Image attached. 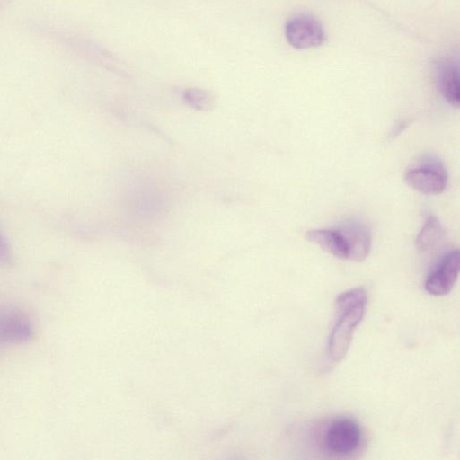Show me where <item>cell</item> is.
<instances>
[{
    "mask_svg": "<svg viewBox=\"0 0 460 460\" xmlns=\"http://www.w3.org/2000/svg\"><path fill=\"white\" fill-rule=\"evenodd\" d=\"M285 36L288 42L297 49L318 47L325 39L320 22L308 14H299L289 19L285 25Z\"/></svg>",
    "mask_w": 460,
    "mask_h": 460,
    "instance_id": "5b68a950",
    "label": "cell"
},
{
    "mask_svg": "<svg viewBox=\"0 0 460 460\" xmlns=\"http://www.w3.org/2000/svg\"><path fill=\"white\" fill-rule=\"evenodd\" d=\"M445 230L440 221L429 215L416 238L417 247L423 251H429L437 246L444 238Z\"/></svg>",
    "mask_w": 460,
    "mask_h": 460,
    "instance_id": "30bf717a",
    "label": "cell"
},
{
    "mask_svg": "<svg viewBox=\"0 0 460 460\" xmlns=\"http://www.w3.org/2000/svg\"><path fill=\"white\" fill-rule=\"evenodd\" d=\"M348 251V260L362 261L371 250V233L368 227L358 220H348L338 228Z\"/></svg>",
    "mask_w": 460,
    "mask_h": 460,
    "instance_id": "52a82bcc",
    "label": "cell"
},
{
    "mask_svg": "<svg viewBox=\"0 0 460 460\" xmlns=\"http://www.w3.org/2000/svg\"><path fill=\"white\" fill-rule=\"evenodd\" d=\"M362 438L361 428L353 418L339 416L325 429L324 449L332 456L347 457L359 449Z\"/></svg>",
    "mask_w": 460,
    "mask_h": 460,
    "instance_id": "7a4b0ae2",
    "label": "cell"
},
{
    "mask_svg": "<svg viewBox=\"0 0 460 460\" xmlns=\"http://www.w3.org/2000/svg\"><path fill=\"white\" fill-rule=\"evenodd\" d=\"M11 261V252L5 239L0 234V265L8 264Z\"/></svg>",
    "mask_w": 460,
    "mask_h": 460,
    "instance_id": "7c38bea8",
    "label": "cell"
},
{
    "mask_svg": "<svg viewBox=\"0 0 460 460\" xmlns=\"http://www.w3.org/2000/svg\"><path fill=\"white\" fill-rule=\"evenodd\" d=\"M306 239L332 256L348 260V251L344 239L337 228L313 229L305 234Z\"/></svg>",
    "mask_w": 460,
    "mask_h": 460,
    "instance_id": "9c48e42d",
    "label": "cell"
},
{
    "mask_svg": "<svg viewBox=\"0 0 460 460\" xmlns=\"http://www.w3.org/2000/svg\"><path fill=\"white\" fill-rule=\"evenodd\" d=\"M404 180L410 187L419 192L437 195L443 192L447 187V172L438 158L426 157L418 165L406 171Z\"/></svg>",
    "mask_w": 460,
    "mask_h": 460,
    "instance_id": "277c9868",
    "label": "cell"
},
{
    "mask_svg": "<svg viewBox=\"0 0 460 460\" xmlns=\"http://www.w3.org/2000/svg\"><path fill=\"white\" fill-rule=\"evenodd\" d=\"M184 98L189 103L197 107H205L212 102V96L209 93L197 88L187 90L184 93Z\"/></svg>",
    "mask_w": 460,
    "mask_h": 460,
    "instance_id": "8fae6325",
    "label": "cell"
},
{
    "mask_svg": "<svg viewBox=\"0 0 460 460\" xmlns=\"http://www.w3.org/2000/svg\"><path fill=\"white\" fill-rule=\"evenodd\" d=\"M3 1H4V0H0V4H2V2H3Z\"/></svg>",
    "mask_w": 460,
    "mask_h": 460,
    "instance_id": "4fadbf2b",
    "label": "cell"
},
{
    "mask_svg": "<svg viewBox=\"0 0 460 460\" xmlns=\"http://www.w3.org/2000/svg\"><path fill=\"white\" fill-rule=\"evenodd\" d=\"M367 303V294L362 287L348 289L337 296L334 321L326 345L329 365L341 362L346 356L355 330L364 317Z\"/></svg>",
    "mask_w": 460,
    "mask_h": 460,
    "instance_id": "6da1fadb",
    "label": "cell"
},
{
    "mask_svg": "<svg viewBox=\"0 0 460 460\" xmlns=\"http://www.w3.org/2000/svg\"><path fill=\"white\" fill-rule=\"evenodd\" d=\"M459 273V251L446 253L429 271L424 281L426 292L431 296L447 295L454 288Z\"/></svg>",
    "mask_w": 460,
    "mask_h": 460,
    "instance_id": "8992f818",
    "label": "cell"
},
{
    "mask_svg": "<svg viewBox=\"0 0 460 460\" xmlns=\"http://www.w3.org/2000/svg\"><path fill=\"white\" fill-rule=\"evenodd\" d=\"M34 335L35 326L27 311L12 304H0V347L28 342Z\"/></svg>",
    "mask_w": 460,
    "mask_h": 460,
    "instance_id": "3957f363",
    "label": "cell"
},
{
    "mask_svg": "<svg viewBox=\"0 0 460 460\" xmlns=\"http://www.w3.org/2000/svg\"><path fill=\"white\" fill-rule=\"evenodd\" d=\"M438 84L442 96L453 107L459 106V69L456 60L444 59L438 65Z\"/></svg>",
    "mask_w": 460,
    "mask_h": 460,
    "instance_id": "ba28073f",
    "label": "cell"
}]
</instances>
